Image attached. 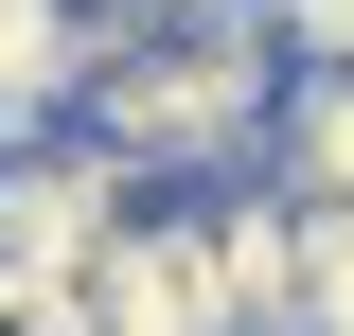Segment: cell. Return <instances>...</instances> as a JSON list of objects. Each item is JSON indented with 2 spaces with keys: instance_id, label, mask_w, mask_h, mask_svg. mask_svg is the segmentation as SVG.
Instances as JSON below:
<instances>
[{
  "instance_id": "6da1fadb",
  "label": "cell",
  "mask_w": 354,
  "mask_h": 336,
  "mask_svg": "<svg viewBox=\"0 0 354 336\" xmlns=\"http://www.w3.org/2000/svg\"><path fill=\"white\" fill-rule=\"evenodd\" d=\"M142 212V177L53 106V124H0V265H88L106 230Z\"/></svg>"
},
{
  "instance_id": "7a4b0ae2",
  "label": "cell",
  "mask_w": 354,
  "mask_h": 336,
  "mask_svg": "<svg viewBox=\"0 0 354 336\" xmlns=\"http://www.w3.org/2000/svg\"><path fill=\"white\" fill-rule=\"evenodd\" d=\"M71 71H88V18L71 0H0V124H53Z\"/></svg>"
},
{
  "instance_id": "3957f363",
  "label": "cell",
  "mask_w": 354,
  "mask_h": 336,
  "mask_svg": "<svg viewBox=\"0 0 354 336\" xmlns=\"http://www.w3.org/2000/svg\"><path fill=\"white\" fill-rule=\"evenodd\" d=\"M283 71H354V0H283Z\"/></svg>"
}]
</instances>
